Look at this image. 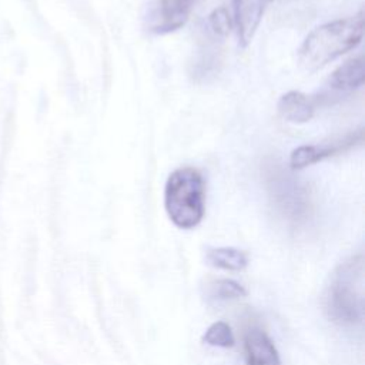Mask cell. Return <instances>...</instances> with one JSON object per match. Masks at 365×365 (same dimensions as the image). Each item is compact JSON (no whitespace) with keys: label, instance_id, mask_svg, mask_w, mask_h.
<instances>
[{"label":"cell","instance_id":"8992f818","mask_svg":"<svg viewBox=\"0 0 365 365\" xmlns=\"http://www.w3.org/2000/svg\"><path fill=\"white\" fill-rule=\"evenodd\" d=\"M198 0H158L150 21V30L155 34H167L181 29Z\"/></svg>","mask_w":365,"mask_h":365},{"label":"cell","instance_id":"9a60e30c","mask_svg":"<svg viewBox=\"0 0 365 365\" xmlns=\"http://www.w3.org/2000/svg\"><path fill=\"white\" fill-rule=\"evenodd\" d=\"M232 24V17L230 16V11L224 6L214 9L208 16V29L215 37L228 36Z\"/></svg>","mask_w":365,"mask_h":365},{"label":"cell","instance_id":"7c38bea8","mask_svg":"<svg viewBox=\"0 0 365 365\" xmlns=\"http://www.w3.org/2000/svg\"><path fill=\"white\" fill-rule=\"evenodd\" d=\"M220 63L221 60L218 57V53L215 50L205 48L197 56L194 63H191L190 76L195 81H207L210 76H214L218 71Z\"/></svg>","mask_w":365,"mask_h":365},{"label":"cell","instance_id":"277c9868","mask_svg":"<svg viewBox=\"0 0 365 365\" xmlns=\"http://www.w3.org/2000/svg\"><path fill=\"white\" fill-rule=\"evenodd\" d=\"M264 182L275 211L291 225H304L312 215V195L305 182L277 161L264 165Z\"/></svg>","mask_w":365,"mask_h":365},{"label":"cell","instance_id":"7a4b0ae2","mask_svg":"<svg viewBox=\"0 0 365 365\" xmlns=\"http://www.w3.org/2000/svg\"><path fill=\"white\" fill-rule=\"evenodd\" d=\"M324 311L341 327H356L364 319V259L352 255L341 262L324 295Z\"/></svg>","mask_w":365,"mask_h":365},{"label":"cell","instance_id":"5bb4252c","mask_svg":"<svg viewBox=\"0 0 365 365\" xmlns=\"http://www.w3.org/2000/svg\"><path fill=\"white\" fill-rule=\"evenodd\" d=\"M202 341L211 346L231 348L235 342L231 327L224 321H217L211 324L202 335Z\"/></svg>","mask_w":365,"mask_h":365},{"label":"cell","instance_id":"52a82bcc","mask_svg":"<svg viewBox=\"0 0 365 365\" xmlns=\"http://www.w3.org/2000/svg\"><path fill=\"white\" fill-rule=\"evenodd\" d=\"M272 1L274 0H234L232 23L237 29L240 47L245 48L251 43L267 7Z\"/></svg>","mask_w":365,"mask_h":365},{"label":"cell","instance_id":"9c48e42d","mask_svg":"<svg viewBox=\"0 0 365 365\" xmlns=\"http://www.w3.org/2000/svg\"><path fill=\"white\" fill-rule=\"evenodd\" d=\"M277 108L285 121L302 124L314 117L317 110V100L301 91L291 90L279 97Z\"/></svg>","mask_w":365,"mask_h":365},{"label":"cell","instance_id":"4fadbf2b","mask_svg":"<svg viewBox=\"0 0 365 365\" xmlns=\"http://www.w3.org/2000/svg\"><path fill=\"white\" fill-rule=\"evenodd\" d=\"M208 295L217 301L238 299L247 295V289L232 279H217L210 284Z\"/></svg>","mask_w":365,"mask_h":365},{"label":"cell","instance_id":"5b68a950","mask_svg":"<svg viewBox=\"0 0 365 365\" xmlns=\"http://www.w3.org/2000/svg\"><path fill=\"white\" fill-rule=\"evenodd\" d=\"M364 141V130L362 127L352 130L344 135L334 137L328 141L317 143V144H304L291 151L289 155V167L291 170H302L318 161L325 158L346 153Z\"/></svg>","mask_w":365,"mask_h":365},{"label":"cell","instance_id":"30bf717a","mask_svg":"<svg viewBox=\"0 0 365 365\" xmlns=\"http://www.w3.org/2000/svg\"><path fill=\"white\" fill-rule=\"evenodd\" d=\"M364 77H365L364 57L356 56L346 60L341 66H338L332 71L328 80V84L335 91L346 93V91H354L356 88H361L364 84Z\"/></svg>","mask_w":365,"mask_h":365},{"label":"cell","instance_id":"3957f363","mask_svg":"<svg viewBox=\"0 0 365 365\" xmlns=\"http://www.w3.org/2000/svg\"><path fill=\"white\" fill-rule=\"evenodd\" d=\"M164 210L170 221L181 228H195L205 214V180L191 165L175 168L165 180Z\"/></svg>","mask_w":365,"mask_h":365},{"label":"cell","instance_id":"6da1fadb","mask_svg":"<svg viewBox=\"0 0 365 365\" xmlns=\"http://www.w3.org/2000/svg\"><path fill=\"white\" fill-rule=\"evenodd\" d=\"M362 11L315 27L298 48L297 60L307 73H315L327 64L355 48L362 38Z\"/></svg>","mask_w":365,"mask_h":365},{"label":"cell","instance_id":"ba28073f","mask_svg":"<svg viewBox=\"0 0 365 365\" xmlns=\"http://www.w3.org/2000/svg\"><path fill=\"white\" fill-rule=\"evenodd\" d=\"M245 365H281L272 339L259 328H250L244 336Z\"/></svg>","mask_w":365,"mask_h":365},{"label":"cell","instance_id":"8fae6325","mask_svg":"<svg viewBox=\"0 0 365 365\" xmlns=\"http://www.w3.org/2000/svg\"><path fill=\"white\" fill-rule=\"evenodd\" d=\"M205 259L214 268L224 269V271H234V272L242 271L248 265L247 252L234 247L208 248Z\"/></svg>","mask_w":365,"mask_h":365}]
</instances>
